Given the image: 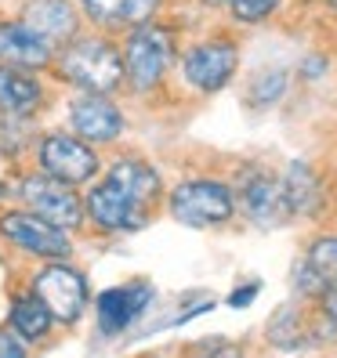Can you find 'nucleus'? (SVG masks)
I'll return each mask as SVG.
<instances>
[{
	"label": "nucleus",
	"mask_w": 337,
	"mask_h": 358,
	"mask_svg": "<svg viewBox=\"0 0 337 358\" xmlns=\"http://www.w3.org/2000/svg\"><path fill=\"white\" fill-rule=\"evenodd\" d=\"M51 69L58 73L62 83H69L76 91H98V94H113L123 87V58L113 33H76L73 40H66L55 58Z\"/></svg>",
	"instance_id": "obj_1"
},
{
	"label": "nucleus",
	"mask_w": 337,
	"mask_h": 358,
	"mask_svg": "<svg viewBox=\"0 0 337 358\" xmlns=\"http://www.w3.org/2000/svg\"><path fill=\"white\" fill-rule=\"evenodd\" d=\"M120 58H123V83L135 94H149L167 80L174 66V33L160 26L156 18H149V22L128 29L120 44Z\"/></svg>",
	"instance_id": "obj_2"
},
{
	"label": "nucleus",
	"mask_w": 337,
	"mask_h": 358,
	"mask_svg": "<svg viewBox=\"0 0 337 358\" xmlns=\"http://www.w3.org/2000/svg\"><path fill=\"white\" fill-rule=\"evenodd\" d=\"M167 210L185 228H218L225 221H233L236 192L221 178H188V181L171 188Z\"/></svg>",
	"instance_id": "obj_3"
},
{
	"label": "nucleus",
	"mask_w": 337,
	"mask_h": 358,
	"mask_svg": "<svg viewBox=\"0 0 337 358\" xmlns=\"http://www.w3.org/2000/svg\"><path fill=\"white\" fill-rule=\"evenodd\" d=\"M36 171H44L55 181H66L73 188L91 185L102 174V159H98V145L83 141L66 131H51L36 141Z\"/></svg>",
	"instance_id": "obj_4"
},
{
	"label": "nucleus",
	"mask_w": 337,
	"mask_h": 358,
	"mask_svg": "<svg viewBox=\"0 0 337 358\" xmlns=\"http://www.w3.org/2000/svg\"><path fill=\"white\" fill-rule=\"evenodd\" d=\"M83 210H88V224H95L105 236H123V231H138L149 224L153 206L135 199L128 188H120L113 178L98 174L83 196Z\"/></svg>",
	"instance_id": "obj_5"
},
{
	"label": "nucleus",
	"mask_w": 337,
	"mask_h": 358,
	"mask_svg": "<svg viewBox=\"0 0 337 358\" xmlns=\"http://www.w3.org/2000/svg\"><path fill=\"white\" fill-rule=\"evenodd\" d=\"M15 196H18V203H22L26 210H33V214H40V217H48V221L58 224V228H66L69 236L88 224L83 196H76V188H73V185L48 178L44 171L26 174L22 181H18Z\"/></svg>",
	"instance_id": "obj_6"
},
{
	"label": "nucleus",
	"mask_w": 337,
	"mask_h": 358,
	"mask_svg": "<svg viewBox=\"0 0 337 358\" xmlns=\"http://www.w3.org/2000/svg\"><path fill=\"white\" fill-rule=\"evenodd\" d=\"M0 239L15 250H22V254L36 257V261H69V254H73L69 231L51 224L48 217L33 214L26 206L0 214Z\"/></svg>",
	"instance_id": "obj_7"
},
{
	"label": "nucleus",
	"mask_w": 337,
	"mask_h": 358,
	"mask_svg": "<svg viewBox=\"0 0 337 358\" xmlns=\"http://www.w3.org/2000/svg\"><path fill=\"white\" fill-rule=\"evenodd\" d=\"M29 289L48 304V311L55 315V322H62V326L80 322L83 308L91 304V289H88L83 271H76L66 261H44L33 271Z\"/></svg>",
	"instance_id": "obj_8"
},
{
	"label": "nucleus",
	"mask_w": 337,
	"mask_h": 358,
	"mask_svg": "<svg viewBox=\"0 0 337 358\" xmlns=\"http://www.w3.org/2000/svg\"><path fill=\"white\" fill-rule=\"evenodd\" d=\"M236 69H240V48L228 36L200 40V44H193L181 55V76L200 94H214V91L228 87Z\"/></svg>",
	"instance_id": "obj_9"
},
{
	"label": "nucleus",
	"mask_w": 337,
	"mask_h": 358,
	"mask_svg": "<svg viewBox=\"0 0 337 358\" xmlns=\"http://www.w3.org/2000/svg\"><path fill=\"white\" fill-rule=\"evenodd\" d=\"M69 131L91 145H113L123 134V113L113 94L76 91V98L69 101Z\"/></svg>",
	"instance_id": "obj_10"
},
{
	"label": "nucleus",
	"mask_w": 337,
	"mask_h": 358,
	"mask_svg": "<svg viewBox=\"0 0 337 358\" xmlns=\"http://www.w3.org/2000/svg\"><path fill=\"white\" fill-rule=\"evenodd\" d=\"M153 304V286L149 282H123L113 289H102L95 297V319H98V333L102 336H120L128 333L145 308Z\"/></svg>",
	"instance_id": "obj_11"
},
{
	"label": "nucleus",
	"mask_w": 337,
	"mask_h": 358,
	"mask_svg": "<svg viewBox=\"0 0 337 358\" xmlns=\"http://www.w3.org/2000/svg\"><path fill=\"white\" fill-rule=\"evenodd\" d=\"M240 206L243 214L254 221L258 228H280L283 221H290V203L283 192V181L268 171H250L240 185Z\"/></svg>",
	"instance_id": "obj_12"
},
{
	"label": "nucleus",
	"mask_w": 337,
	"mask_h": 358,
	"mask_svg": "<svg viewBox=\"0 0 337 358\" xmlns=\"http://www.w3.org/2000/svg\"><path fill=\"white\" fill-rule=\"evenodd\" d=\"M18 22L29 26L40 40L58 51L66 40H73L83 26V15H76V8L69 0H26L22 11H18Z\"/></svg>",
	"instance_id": "obj_13"
},
{
	"label": "nucleus",
	"mask_w": 337,
	"mask_h": 358,
	"mask_svg": "<svg viewBox=\"0 0 337 358\" xmlns=\"http://www.w3.org/2000/svg\"><path fill=\"white\" fill-rule=\"evenodd\" d=\"M163 0H80L83 18L102 33H128L160 15Z\"/></svg>",
	"instance_id": "obj_14"
},
{
	"label": "nucleus",
	"mask_w": 337,
	"mask_h": 358,
	"mask_svg": "<svg viewBox=\"0 0 337 358\" xmlns=\"http://www.w3.org/2000/svg\"><path fill=\"white\" fill-rule=\"evenodd\" d=\"M44 105H48V91L33 69L0 66V113L33 120L44 113Z\"/></svg>",
	"instance_id": "obj_15"
},
{
	"label": "nucleus",
	"mask_w": 337,
	"mask_h": 358,
	"mask_svg": "<svg viewBox=\"0 0 337 358\" xmlns=\"http://www.w3.org/2000/svg\"><path fill=\"white\" fill-rule=\"evenodd\" d=\"M55 48L40 40L22 22H0V66H18V69H51Z\"/></svg>",
	"instance_id": "obj_16"
},
{
	"label": "nucleus",
	"mask_w": 337,
	"mask_h": 358,
	"mask_svg": "<svg viewBox=\"0 0 337 358\" xmlns=\"http://www.w3.org/2000/svg\"><path fill=\"white\" fill-rule=\"evenodd\" d=\"M105 178H113L120 188H128L135 199H142L145 206H156L163 199V181L156 174V166L142 156H120L116 163H109L102 171Z\"/></svg>",
	"instance_id": "obj_17"
},
{
	"label": "nucleus",
	"mask_w": 337,
	"mask_h": 358,
	"mask_svg": "<svg viewBox=\"0 0 337 358\" xmlns=\"http://www.w3.org/2000/svg\"><path fill=\"white\" fill-rule=\"evenodd\" d=\"M8 326H11V329L33 348V344H44L48 336H51V329H55V315H51L48 304L29 289V293H18V297H11Z\"/></svg>",
	"instance_id": "obj_18"
},
{
	"label": "nucleus",
	"mask_w": 337,
	"mask_h": 358,
	"mask_svg": "<svg viewBox=\"0 0 337 358\" xmlns=\"http://www.w3.org/2000/svg\"><path fill=\"white\" fill-rule=\"evenodd\" d=\"M280 181H283V192H287V203H290V214L308 217V214H315V210L323 206L319 178H315V171H312L305 159H294Z\"/></svg>",
	"instance_id": "obj_19"
},
{
	"label": "nucleus",
	"mask_w": 337,
	"mask_h": 358,
	"mask_svg": "<svg viewBox=\"0 0 337 358\" xmlns=\"http://www.w3.org/2000/svg\"><path fill=\"white\" fill-rule=\"evenodd\" d=\"M305 311L298 304H283L276 315L268 319V341L283 348V351H294V348H301L305 341Z\"/></svg>",
	"instance_id": "obj_20"
},
{
	"label": "nucleus",
	"mask_w": 337,
	"mask_h": 358,
	"mask_svg": "<svg viewBox=\"0 0 337 358\" xmlns=\"http://www.w3.org/2000/svg\"><path fill=\"white\" fill-rule=\"evenodd\" d=\"M29 141H33V134H29V120L0 113V156H4L8 163H15L18 156L29 149Z\"/></svg>",
	"instance_id": "obj_21"
},
{
	"label": "nucleus",
	"mask_w": 337,
	"mask_h": 358,
	"mask_svg": "<svg viewBox=\"0 0 337 358\" xmlns=\"http://www.w3.org/2000/svg\"><path fill=\"white\" fill-rule=\"evenodd\" d=\"M305 264H308L323 282H333V279H337V236L312 239L308 254H305Z\"/></svg>",
	"instance_id": "obj_22"
},
{
	"label": "nucleus",
	"mask_w": 337,
	"mask_h": 358,
	"mask_svg": "<svg viewBox=\"0 0 337 358\" xmlns=\"http://www.w3.org/2000/svg\"><path fill=\"white\" fill-rule=\"evenodd\" d=\"M287 91V73L283 69H268L254 80V87H250V101L254 105H276Z\"/></svg>",
	"instance_id": "obj_23"
},
{
	"label": "nucleus",
	"mask_w": 337,
	"mask_h": 358,
	"mask_svg": "<svg viewBox=\"0 0 337 358\" xmlns=\"http://www.w3.org/2000/svg\"><path fill=\"white\" fill-rule=\"evenodd\" d=\"M280 8V0H228V15L243 26H258Z\"/></svg>",
	"instance_id": "obj_24"
},
{
	"label": "nucleus",
	"mask_w": 337,
	"mask_h": 358,
	"mask_svg": "<svg viewBox=\"0 0 337 358\" xmlns=\"http://www.w3.org/2000/svg\"><path fill=\"white\" fill-rule=\"evenodd\" d=\"M33 348L18 336L11 326H0V358H26Z\"/></svg>",
	"instance_id": "obj_25"
},
{
	"label": "nucleus",
	"mask_w": 337,
	"mask_h": 358,
	"mask_svg": "<svg viewBox=\"0 0 337 358\" xmlns=\"http://www.w3.org/2000/svg\"><path fill=\"white\" fill-rule=\"evenodd\" d=\"M319 311H323V319L330 322V326H337V279L333 282H326V289L319 293Z\"/></svg>",
	"instance_id": "obj_26"
},
{
	"label": "nucleus",
	"mask_w": 337,
	"mask_h": 358,
	"mask_svg": "<svg viewBox=\"0 0 337 358\" xmlns=\"http://www.w3.org/2000/svg\"><path fill=\"white\" fill-rule=\"evenodd\" d=\"M258 293H261V282H247V286H240L236 293H228V304H233V308H247L250 301L258 297Z\"/></svg>",
	"instance_id": "obj_27"
},
{
	"label": "nucleus",
	"mask_w": 337,
	"mask_h": 358,
	"mask_svg": "<svg viewBox=\"0 0 337 358\" xmlns=\"http://www.w3.org/2000/svg\"><path fill=\"white\" fill-rule=\"evenodd\" d=\"M203 4H228V0H203Z\"/></svg>",
	"instance_id": "obj_28"
},
{
	"label": "nucleus",
	"mask_w": 337,
	"mask_h": 358,
	"mask_svg": "<svg viewBox=\"0 0 337 358\" xmlns=\"http://www.w3.org/2000/svg\"><path fill=\"white\" fill-rule=\"evenodd\" d=\"M8 196V188H4V181H0V199H4Z\"/></svg>",
	"instance_id": "obj_29"
},
{
	"label": "nucleus",
	"mask_w": 337,
	"mask_h": 358,
	"mask_svg": "<svg viewBox=\"0 0 337 358\" xmlns=\"http://www.w3.org/2000/svg\"><path fill=\"white\" fill-rule=\"evenodd\" d=\"M326 4H330V8H333V11H337V0H326Z\"/></svg>",
	"instance_id": "obj_30"
}]
</instances>
